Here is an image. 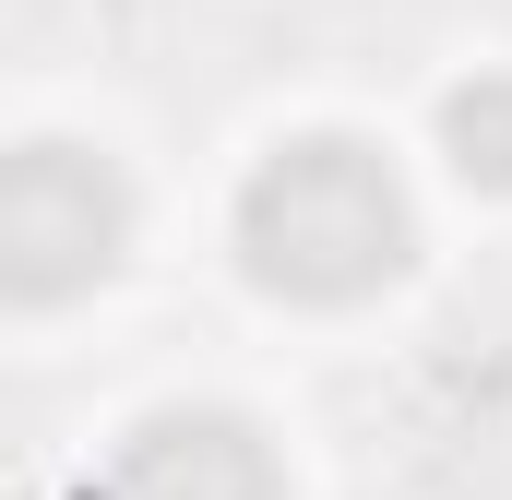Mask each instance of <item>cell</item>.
Masks as SVG:
<instances>
[{
    "label": "cell",
    "instance_id": "cell-1",
    "mask_svg": "<svg viewBox=\"0 0 512 500\" xmlns=\"http://www.w3.org/2000/svg\"><path fill=\"white\" fill-rule=\"evenodd\" d=\"M405 179H393L382 155L358 143V131H298V143H274L251 167V191H239V250H251L262 286H286V298H370L405 274Z\"/></svg>",
    "mask_w": 512,
    "mask_h": 500
},
{
    "label": "cell",
    "instance_id": "cell-2",
    "mask_svg": "<svg viewBox=\"0 0 512 500\" xmlns=\"http://www.w3.org/2000/svg\"><path fill=\"white\" fill-rule=\"evenodd\" d=\"M131 250V179L84 143H12L0 155V298L60 310Z\"/></svg>",
    "mask_w": 512,
    "mask_h": 500
},
{
    "label": "cell",
    "instance_id": "cell-3",
    "mask_svg": "<svg viewBox=\"0 0 512 500\" xmlns=\"http://www.w3.org/2000/svg\"><path fill=\"white\" fill-rule=\"evenodd\" d=\"M96 500H286V477H274V453H262L251 417L179 405V417H143L120 453H108Z\"/></svg>",
    "mask_w": 512,
    "mask_h": 500
},
{
    "label": "cell",
    "instance_id": "cell-4",
    "mask_svg": "<svg viewBox=\"0 0 512 500\" xmlns=\"http://www.w3.org/2000/svg\"><path fill=\"white\" fill-rule=\"evenodd\" d=\"M441 155H453L477 191H512V84L501 72H477V84L441 96Z\"/></svg>",
    "mask_w": 512,
    "mask_h": 500
}]
</instances>
